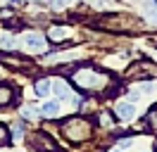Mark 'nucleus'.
Segmentation results:
<instances>
[{"label":"nucleus","instance_id":"nucleus-1","mask_svg":"<svg viewBox=\"0 0 157 152\" xmlns=\"http://www.w3.org/2000/svg\"><path fill=\"white\" fill-rule=\"evenodd\" d=\"M74 81H76L78 88H83V90H100L102 86L107 83V78L95 71V69H81L74 74Z\"/></svg>","mask_w":157,"mask_h":152},{"label":"nucleus","instance_id":"nucleus-2","mask_svg":"<svg viewBox=\"0 0 157 152\" xmlns=\"http://www.w3.org/2000/svg\"><path fill=\"white\" fill-rule=\"evenodd\" d=\"M21 43L29 48V50H33V52H40L45 48V36H40V33H24Z\"/></svg>","mask_w":157,"mask_h":152},{"label":"nucleus","instance_id":"nucleus-3","mask_svg":"<svg viewBox=\"0 0 157 152\" xmlns=\"http://www.w3.org/2000/svg\"><path fill=\"white\" fill-rule=\"evenodd\" d=\"M114 112H117V116L121 119V121H131V119H133V114H136V107H133L131 102H119Z\"/></svg>","mask_w":157,"mask_h":152},{"label":"nucleus","instance_id":"nucleus-4","mask_svg":"<svg viewBox=\"0 0 157 152\" xmlns=\"http://www.w3.org/2000/svg\"><path fill=\"white\" fill-rule=\"evenodd\" d=\"M43 116H55V114H59V102L57 100H50V102H43V107L38 109Z\"/></svg>","mask_w":157,"mask_h":152},{"label":"nucleus","instance_id":"nucleus-5","mask_svg":"<svg viewBox=\"0 0 157 152\" xmlns=\"http://www.w3.org/2000/svg\"><path fill=\"white\" fill-rule=\"evenodd\" d=\"M33 88H36V95H38V97H45V95L50 93V88H52V83H50V78H38Z\"/></svg>","mask_w":157,"mask_h":152},{"label":"nucleus","instance_id":"nucleus-6","mask_svg":"<svg viewBox=\"0 0 157 152\" xmlns=\"http://www.w3.org/2000/svg\"><path fill=\"white\" fill-rule=\"evenodd\" d=\"M12 95H14V90H12L10 86H5V83H0V107L2 104H7L12 100Z\"/></svg>","mask_w":157,"mask_h":152},{"label":"nucleus","instance_id":"nucleus-7","mask_svg":"<svg viewBox=\"0 0 157 152\" xmlns=\"http://www.w3.org/2000/svg\"><path fill=\"white\" fill-rule=\"evenodd\" d=\"M52 90H55V95H57V97H67V95H69V86L64 83V81H55Z\"/></svg>","mask_w":157,"mask_h":152},{"label":"nucleus","instance_id":"nucleus-8","mask_svg":"<svg viewBox=\"0 0 157 152\" xmlns=\"http://www.w3.org/2000/svg\"><path fill=\"white\" fill-rule=\"evenodd\" d=\"M19 114H21V119H36V116H38V109L31 107V104H24L19 109Z\"/></svg>","mask_w":157,"mask_h":152},{"label":"nucleus","instance_id":"nucleus-9","mask_svg":"<svg viewBox=\"0 0 157 152\" xmlns=\"http://www.w3.org/2000/svg\"><path fill=\"white\" fill-rule=\"evenodd\" d=\"M69 36V28H59V26H52L50 28V38H55V40H59V38Z\"/></svg>","mask_w":157,"mask_h":152},{"label":"nucleus","instance_id":"nucleus-10","mask_svg":"<svg viewBox=\"0 0 157 152\" xmlns=\"http://www.w3.org/2000/svg\"><path fill=\"white\" fill-rule=\"evenodd\" d=\"M0 45L5 48V50H12V48H14V38L12 36H2L0 38Z\"/></svg>","mask_w":157,"mask_h":152},{"label":"nucleus","instance_id":"nucleus-11","mask_svg":"<svg viewBox=\"0 0 157 152\" xmlns=\"http://www.w3.org/2000/svg\"><path fill=\"white\" fill-rule=\"evenodd\" d=\"M147 124H150V126H155V128H157V104L152 107V109H150V114H147Z\"/></svg>","mask_w":157,"mask_h":152},{"label":"nucleus","instance_id":"nucleus-12","mask_svg":"<svg viewBox=\"0 0 157 152\" xmlns=\"http://www.w3.org/2000/svg\"><path fill=\"white\" fill-rule=\"evenodd\" d=\"M7 140H10V131H7V128L0 124V145H5Z\"/></svg>","mask_w":157,"mask_h":152},{"label":"nucleus","instance_id":"nucleus-13","mask_svg":"<svg viewBox=\"0 0 157 152\" xmlns=\"http://www.w3.org/2000/svg\"><path fill=\"white\" fill-rule=\"evenodd\" d=\"M21 133H24V126H21V124H14V126H12V138H21Z\"/></svg>","mask_w":157,"mask_h":152},{"label":"nucleus","instance_id":"nucleus-14","mask_svg":"<svg viewBox=\"0 0 157 152\" xmlns=\"http://www.w3.org/2000/svg\"><path fill=\"white\" fill-rule=\"evenodd\" d=\"M67 2H71V0H52L55 7H62V5H67Z\"/></svg>","mask_w":157,"mask_h":152},{"label":"nucleus","instance_id":"nucleus-15","mask_svg":"<svg viewBox=\"0 0 157 152\" xmlns=\"http://www.w3.org/2000/svg\"><path fill=\"white\" fill-rule=\"evenodd\" d=\"M128 145H131V138H124V140L119 142V147H121V150H124V147H128Z\"/></svg>","mask_w":157,"mask_h":152},{"label":"nucleus","instance_id":"nucleus-16","mask_svg":"<svg viewBox=\"0 0 157 152\" xmlns=\"http://www.w3.org/2000/svg\"><path fill=\"white\" fill-rule=\"evenodd\" d=\"M147 5H150V7H152V10H157V0H150Z\"/></svg>","mask_w":157,"mask_h":152},{"label":"nucleus","instance_id":"nucleus-17","mask_svg":"<svg viewBox=\"0 0 157 152\" xmlns=\"http://www.w3.org/2000/svg\"><path fill=\"white\" fill-rule=\"evenodd\" d=\"M112 152H121V150H112Z\"/></svg>","mask_w":157,"mask_h":152}]
</instances>
